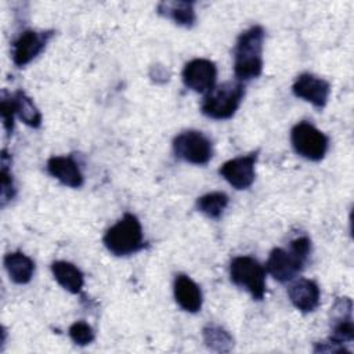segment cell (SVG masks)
<instances>
[{"label": "cell", "instance_id": "obj_23", "mask_svg": "<svg viewBox=\"0 0 354 354\" xmlns=\"http://www.w3.org/2000/svg\"><path fill=\"white\" fill-rule=\"evenodd\" d=\"M69 336L76 344L86 346L94 340V330L87 322L77 321L69 326Z\"/></svg>", "mask_w": 354, "mask_h": 354}, {"label": "cell", "instance_id": "obj_15", "mask_svg": "<svg viewBox=\"0 0 354 354\" xmlns=\"http://www.w3.org/2000/svg\"><path fill=\"white\" fill-rule=\"evenodd\" d=\"M174 299L188 313H198L203 300L199 286L185 274H178L174 279Z\"/></svg>", "mask_w": 354, "mask_h": 354}, {"label": "cell", "instance_id": "obj_18", "mask_svg": "<svg viewBox=\"0 0 354 354\" xmlns=\"http://www.w3.org/2000/svg\"><path fill=\"white\" fill-rule=\"evenodd\" d=\"M158 12L185 28H191L196 21L192 1H162L158 4Z\"/></svg>", "mask_w": 354, "mask_h": 354}, {"label": "cell", "instance_id": "obj_4", "mask_svg": "<svg viewBox=\"0 0 354 354\" xmlns=\"http://www.w3.org/2000/svg\"><path fill=\"white\" fill-rule=\"evenodd\" d=\"M231 281L248 290L253 299L261 300L266 293V268L250 256L234 257L230 263Z\"/></svg>", "mask_w": 354, "mask_h": 354}, {"label": "cell", "instance_id": "obj_10", "mask_svg": "<svg viewBox=\"0 0 354 354\" xmlns=\"http://www.w3.org/2000/svg\"><path fill=\"white\" fill-rule=\"evenodd\" d=\"M304 263L306 260L299 257L290 249L285 250L282 248H275L267 259L266 271H268V274L278 282H289L301 271Z\"/></svg>", "mask_w": 354, "mask_h": 354}, {"label": "cell", "instance_id": "obj_25", "mask_svg": "<svg viewBox=\"0 0 354 354\" xmlns=\"http://www.w3.org/2000/svg\"><path fill=\"white\" fill-rule=\"evenodd\" d=\"M289 249L296 253L299 257L307 261L308 254L311 252V241L307 236H299L289 243Z\"/></svg>", "mask_w": 354, "mask_h": 354}, {"label": "cell", "instance_id": "obj_3", "mask_svg": "<svg viewBox=\"0 0 354 354\" xmlns=\"http://www.w3.org/2000/svg\"><path fill=\"white\" fill-rule=\"evenodd\" d=\"M105 248L115 256H129L144 248L142 228L138 218L126 213L104 235Z\"/></svg>", "mask_w": 354, "mask_h": 354}, {"label": "cell", "instance_id": "obj_13", "mask_svg": "<svg viewBox=\"0 0 354 354\" xmlns=\"http://www.w3.org/2000/svg\"><path fill=\"white\" fill-rule=\"evenodd\" d=\"M288 296L297 310L311 313L319 306L321 292L317 282L313 279L299 278L288 288Z\"/></svg>", "mask_w": 354, "mask_h": 354}, {"label": "cell", "instance_id": "obj_8", "mask_svg": "<svg viewBox=\"0 0 354 354\" xmlns=\"http://www.w3.org/2000/svg\"><path fill=\"white\" fill-rule=\"evenodd\" d=\"M54 33L51 30H24L12 43V62L17 66H25L35 59L46 47Z\"/></svg>", "mask_w": 354, "mask_h": 354}, {"label": "cell", "instance_id": "obj_14", "mask_svg": "<svg viewBox=\"0 0 354 354\" xmlns=\"http://www.w3.org/2000/svg\"><path fill=\"white\" fill-rule=\"evenodd\" d=\"M47 171L71 188H79L84 183V177L77 162L72 156H53L47 160Z\"/></svg>", "mask_w": 354, "mask_h": 354}, {"label": "cell", "instance_id": "obj_16", "mask_svg": "<svg viewBox=\"0 0 354 354\" xmlns=\"http://www.w3.org/2000/svg\"><path fill=\"white\" fill-rule=\"evenodd\" d=\"M51 272L55 278V281L68 292L77 295L80 293L83 283H84V277L83 272L72 263L58 260L51 264Z\"/></svg>", "mask_w": 354, "mask_h": 354}, {"label": "cell", "instance_id": "obj_9", "mask_svg": "<svg viewBox=\"0 0 354 354\" xmlns=\"http://www.w3.org/2000/svg\"><path fill=\"white\" fill-rule=\"evenodd\" d=\"M259 151L245 156H238L227 160L218 169V173L236 189H246L254 181V166Z\"/></svg>", "mask_w": 354, "mask_h": 354}, {"label": "cell", "instance_id": "obj_7", "mask_svg": "<svg viewBox=\"0 0 354 354\" xmlns=\"http://www.w3.org/2000/svg\"><path fill=\"white\" fill-rule=\"evenodd\" d=\"M216 79V64L206 58H195L189 61L183 69L184 84L195 93L207 94L214 87Z\"/></svg>", "mask_w": 354, "mask_h": 354}, {"label": "cell", "instance_id": "obj_22", "mask_svg": "<svg viewBox=\"0 0 354 354\" xmlns=\"http://www.w3.org/2000/svg\"><path fill=\"white\" fill-rule=\"evenodd\" d=\"M7 160H8L7 152H6V149H3V156H1V202H3V205H6V202L12 199L15 195L14 181H12V176L8 170Z\"/></svg>", "mask_w": 354, "mask_h": 354}, {"label": "cell", "instance_id": "obj_21", "mask_svg": "<svg viewBox=\"0 0 354 354\" xmlns=\"http://www.w3.org/2000/svg\"><path fill=\"white\" fill-rule=\"evenodd\" d=\"M203 339L209 348L216 351H228L232 346V337L220 326L207 325L203 328Z\"/></svg>", "mask_w": 354, "mask_h": 354}, {"label": "cell", "instance_id": "obj_5", "mask_svg": "<svg viewBox=\"0 0 354 354\" xmlns=\"http://www.w3.org/2000/svg\"><path fill=\"white\" fill-rule=\"evenodd\" d=\"M290 142L296 153L313 162L321 160L329 145L328 137L308 122H299L293 126Z\"/></svg>", "mask_w": 354, "mask_h": 354}, {"label": "cell", "instance_id": "obj_11", "mask_svg": "<svg viewBox=\"0 0 354 354\" xmlns=\"http://www.w3.org/2000/svg\"><path fill=\"white\" fill-rule=\"evenodd\" d=\"M292 91L296 97L313 104L315 108H324L328 102L330 86L322 77L313 73H301L297 76L292 86Z\"/></svg>", "mask_w": 354, "mask_h": 354}, {"label": "cell", "instance_id": "obj_2", "mask_svg": "<svg viewBox=\"0 0 354 354\" xmlns=\"http://www.w3.org/2000/svg\"><path fill=\"white\" fill-rule=\"evenodd\" d=\"M245 95L242 82H224L213 87L205 97L201 111L205 116L223 120L230 119L238 111Z\"/></svg>", "mask_w": 354, "mask_h": 354}, {"label": "cell", "instance_id": "obj_17", "mask_svg": "<svg viewBox=\"0 0 354 354\" xmlns=\"http://www.w3.org/2000/svg\"><path fill=\"white\" fill-rule=\"evenodd\" d=\"M4 267L12 282L28 283L35 272V263L22 252H12L4 256Z\"/></svg>", "mask_w": 354, "mask_h": 354}, {"label": "cell", "instance_id": "obj_1", "mask_svg": "<svg viewBox=\"0 0 354 354\" xmlns=\"http://www.w3.org/2000/svg\"><path fill=\"white\" fill-rule=\"evenodd\" d=\"M264 29L259 25L242 32L234 48V73L239 82L259 77L263 71Z\"/></svg>", "mask_w": 354, "mask_h": 354}, {"label": "cell", "instance_id": "obj_6", "mask_svg": "<svg viewBox=\"0 0 354 354\" xmlns=\"http://www.w3.org/2000/svg\"><path fill=\"white\" fill-rule=\"evenodd\" d=\"M174 155L192 165H206L213 156L212 141L198 130L180 133L173 141Z\"/></svg>", "mask_w": 354, "mask_h": 354}, {"label": "cell", "instance_id": "obj_20", "mask_svg": "<svg viewBox=\"0 0 354 354\" xmlns=\"http://www.w3.org/2000/svg\"><path fill=\"white\" fill-rule=\"evenodd\" d=\"M228 205V196L224 192L216 191L202 195L196 201V209L210 218H218Z\"/></svg>", "mask_w": 354, "mask_h": 354}, {"label": "cell", "instance_id": "obj_24", "mask_svg": "<svg viewBox=\"0 0 354 354\" xmlns=\"http://www.w3.org/2000/svg\"><path fill=\"white\" fill-rule=\"evenodd\" d=\"M14 115H15V109H14V104H12V97L11 95H6V93H3V98H1V118H3V123H4V129L7 131V134L12 133L14 129Z\"/></svg>", "mask_w": 354, "mask_h": 354}, {"label": "cell", "instance_id": "obj_19", "mask_svg": "<svg viewBox=\"0 0 354 354\" xmlns=\"http://www.w3.org/2000/svg\"><path fill=\"white\" fill-rule=\"evenodd\" d=\"M12 104L15 109V115L28 126L39 127L41 124V113L33 104V101L22 91L18 90L12 95Z\"/></svg>", "mask_w": 354, "mask_h": 354}, {"label": "cell", "instance_id": "obj_12", "mask_svg": "<svg viewBox=\"0 0 354 354\" xmlns=\"http://www.w3.org/2000/svg\"><path fill=\"white\" fill-rule=\"evenodd\" d=\"M351 300L348 297L339 299L332 308V335L329 342L340 346L354 339V326L351 318Z\"/></svg>", "mask_w": 354, "mask_h": 354}]
</instances>
